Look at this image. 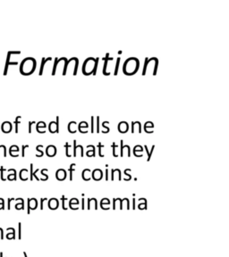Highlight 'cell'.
Wrapping results in <instances>:
<instances>
[{"label": "cell", "instance_id": "obj_1", "mask_svg": "<svg viewBox=\"0 0 229 257\" xmlns=\"http://www.w3.org/2000/svg\"><path fill=\"white\" fill-rule=\"evenodd\" d=\"M99 60H100L99 57H97V58H93V57L87 58L84 61V64H83L82 68V73L84 75H91V74L96 75V72H97V69H98Z\"/></svg>", "mask_w": 229, "mask_h": 257}, {"label": "cell", "instance_id": "obj_2", "mask_svg": "<svg viewBox=\"0 0 229 257\" xmlns=\"http://www.w3.org/2000/svg\"><path fill=\"white\" fill-rule=\"evenodd\" d=\"M35 69H36V60L32 57H27L22 62L20 72L22 75L28 76L33 73Z\"/></svg>", "mask_w": 229, "mask_h": 257}, {"label": "cell", "instance_id": "obj_3", "mask_svg": "<svg viewBox=\"0 0 229 257\" xmlns=\"http://www.w3.org/2000/svg\"><path fill=\"white\" fill-rule=\"evenodd\" d=\"M139 68V60L134 57H131L127 59L124 64L123 72L126 75L134 74Z\"/></svg>", "mask_w": 229, "mask_h": 257}, {"label": "cell", "instance_id": "obj_4", "mask_svg": "<svg viewBox=\"0 0 229 257\" xmlns=\"http://www.w3.org/2000/svg\"><path fill=\"white\" fill-rule=\"evenodd\" d=\"M48 130L51 133L59 132V117H57L56 122H51L48 125Z\"/></svg>", "mask_w": 229, "mask_h": 257}, {"label": "cell", "instance_id": "obj_5", "mask_svg": "<svg viewBox=\"0 0 229 257\" xmlns=\"http://www.w3.org/2000/svg\"><path fill=\"white\" fill-rule=\"evenodd\" d=\"M14 51H9L7 53V57H6V63H5V70H4V75L7 74V71H8V66L9 65H18V62H10V57L13 55Z\"/></svg>", "mask_w": 229, "mask_h": 257}, {"label": "cell", "instance_id": "obj_6", "mask_svg": "<svg viewBox=\"0 0 229 257\" xmlns=\"http://www.w3.org/2000/svg\"><path fill=\"white\" fill-rule=\"evenodd\" d=\"M112 60H113V57H109V54H107L105 57H103L104 65H103V71H102V72H103V74L106 75V76H108V75L110 74V72H108V70H107V67H108V61H112Z\"/></svg>", "mask_w": 229, "mask_h": 257}, {"label": "cell", "instance_id": "obj_7", "mask_svg": "<svg viewBox=\"0 0 229 257\" xmlns=\"http://www.w3.org/2000/svg\"><path fill=\"white\" fill-rule=\"evenodd\" d=\"M37 205H38V202H37L36 198L28 199V211H27V212L30 213L31 210H35L37 208Z\"/></svg>", "mask_w": 229, "mask_h": 257}, {"label": "cell", "instance_id": "obj_8", "mask_svg": "<svg viewBox=\"0 0 229 257\" xmlns=\"http://www.w3.org/2000/svg\"><path fill=\"white\" fill-rule=\"evenodd\" d=\"M46 155L49 157L55 156L57 155V147L53 145H48V147H47V149H46Z\"/></svg>", "mask_w": 229, "mask_h": 257}, {"label": "cell", "instance_id": "obj_9", "mask_svg": "<svg viewBox=\"0 0 229 257\" xmlns=\"http://www.w3.org/2000/svg\"><path fill=\"white\" fill-rule=\"evenodd\" d=\"M92 178L95 181H100L103 178V171L100 169H95L92 171Z\"/></svg>", "mask_w": 229, "mask_h": 257}, {"label": "cell", "instance_id": "obj_10", "mask_svg": "<svg viewBox=\"0 0 229 257\" xmlns=\"http://www.w3.org/2000/svg\"><path fill=\"white\" fill-rule=\"evenodd\" d=\"M56 177L58 181H65L66 178V171L64 169H58L57 170Z\"/></svg>", "mask_w": 229, "mask_h": 257}, {"label": "cell", "instance_id": "obj_11", "mask_svg": "<svg viewBox=\"0 0 229 257\" xmlns=\"http://www.w3.org/2000/svg\"><path fill=\"white\" fill-rule=\"evenodd\" d=\"M13 128L12 123L10 122H5L2 126H1V130L4 133H9Z\"/></svg>", "mask_w": 229, "mask_h": 257}, {"label": "cell", "instance_id": "obj_12", "mask_svg": "<svg viewBox=\"0 0 229 257\" xmlns=\"http://www.w3.org/2000/svg\"><path fill=\"white\" fill-rule=\"evenodd\" d=\"M117 128H118V131H119L121 133H125V132H127V131H128V128H129V127H128V123L125 122H121L118 124Z\"/></svg>", "mask_w": 229, "mask_h": 257}, {"label": "cell", "instance_id": "obj_13", "mask_svg": "<svg viewBox=\"0 0 229 257\" xmlns=\"http://www.w3.org/2000/svg\"><path fill=\"white\" fill-rule=\"evenodd\" d=\"M76 143H77V141L74 139V156L76 157V156H77V149H81V156L83 157V147H82V145H77Z\"/></svg>", "mask_w": 229, "mask_h": 257}, {"label": "cell", "instance_id": "obj_14", "mask_svg": "<svg viewBox=\"0 0 229 257\" xmlns=\"http://www.w3.org/2000/svg\"><path fill=\"white\" fill-rule=\"evenodd\" d=\"M87 208L88 209H91V208H94V209H98V204H97V200L95 198H89L88 199V205H87Z\"/></svg>", "mask_w": 229, "mask_h": 257}, {"label": "cell", "instance_id": "obj_15", "mask_svg": "<svg viewBox=\"0 0 229 257\" xmlns=\"http://www.w3.org/2000/svg\"><path fill=\"white\" fill-rule=\"evenodd\" d=\"M58 200L57 198H51L48 202V207L51 209V210H56L57 209L58 207Z\"/></svg>", "mask_w": 229, "mask_h": 257}, {"label": "cell", "instance_id": "obj_16", "mask_svg": "<svg viewBox=\"0 0 229 257\" xmlns=\"http://www.w3.org/2000/svg\"><path fill=\"white\" fill-rule=\"evenodd\" d=\"M91 170L90 169H84L82 170V179H84V181H90L91 179Z\"/></svg>", "mask_w": 229, "mask_h": 257}, {"label": "cell", "instance_id": "obj_17", "mask_svg": "<svg viewBox=\"0 0 229 257\" xmlns=\"http://www.w3.org/2000/svg\"><path fill=\"white\" fill-rule=\"evenodd\" d=\"M51 60H52V57H48V58L43 57V58H42V60H41V66H40V73H39V75H42V74H43L44 66H45L47 61H51Z\"/></svg>", "mask_w": 229, "mask_h": 257}, {"label": "cell", "instance_id": "obj_18", "mask_svg": "<svg viewBox=\"0 0 229 257\" xmlns=\"http://www.w3.org/2000/svg\"><path fill=\"white\" fill-rule=\"evenodd\" d=\"M28 172L29 171L26 169H22L21 170V171H20V179H22V181H27L28 179V177H27Z\"/></svg>", "mask_w": 229, "mask_h": 257}, {"label": "cell", "instance_id": "obj_19", "mask_svg": "<svg viewBox=\"0 0 229 257\" xmlns=\"http://www.w3.org/2000/svg\"><path fill=\"white\" fill-rule=\"evenodd\" d=\"M46 124H45V122H38L37 123V127H36V128H37V131L38 132H40V133H45V131H41V128H46Z\"/></svg>", "mask_w": 229, "mask_h": 257}, {"label": "cell", "instance_id": "obj_20", "mask_svg": "<svg viewBox=\"0 0 229 257\" xmlns=\"http://www.w3.org/2000/svg\"><path fill=\"white\" fill-rule=\"evenodd\" d=\"M63 58H64V57H61V58H57V57H56V58H55V64H54V66H53V70H52V73H51L52 75H55V74H56L57 64H58L59 62H61V61H63Z\"/></svg>", "mask_w": 229, "mask_h": 257}, {"label": "cell", "instance_id": "obj_21", "mask_svg": "<svg viewBox=\"0 0 229 257\" xmlns=\"http://www.w3.org/2000/svg\"><path fill=\"white\" fill-rule=\"evenodd\" d=\"M7 230H11V233L6 234V238L7 239H14L15 238V231L14 228H8L6 229Z\"/></svg>", "mask_w": 229, "mask_h": 257}, {"label": "cell", "instance_id": "obj_22", "mask_svg": "<svg viewBox=\"0 0 229 257\" xmlns=\"http://www.w3.org/2000/svg\"><path fill=\"white\" fill-rule=\"evenodd\" d=\"M76 122H70L69 123H68V126H67V128H68V131L70 132V133H75L76 132V130L75 128H74V127H72L73 125H74V126H76Z\"/></svg>", "mask_w": 229, "mask_h": 257}, {"label": "cell", "instance_id": "obj_23", "mask_svg": "<svg viewBox=\"0 0 229 257\" xmlns=\"http://www.w3.org/2000/svg\"><path fill=\"white\" fill-rule=\"evenodd\" d=\"M75 164H72L71 165H70V167H69V169H68V170H69V174H70V176H69V179L70 181H73V173H74V171H75Z\"/></svg>", "mask_w": 229, "mask_h": 257}, {"label": "cell", "instance_id": "obj_24", "mask_svg": "<svg viewBox=\"0 0 229 257\" xmlns=\"http://www.w3.org/2000/svg\"><path fill=\"white\" fill-rule=\"evenodd\" d=\"M14 152H17L18 153L19 152V147H17V145H12V147H10V149H9V154L10 155L13 156V157H14Z\"/></svg>", "mask_w": 229, "mask_h": 257}, {"label": "cell", "instance_id": "obj_25", "mask_svg": "<svg viewBox=\"0 0 229 257\" xmlns=\"http://www.w3.org/2000/svg\"><path fill=\"white\" fill-rule=\"evenodd\" d=\"M89 128V125H88V123L86 122H82L80 124H79V131H80V132L82 133V128Z\"/></svg>", "mask_w": 229, "mask_h": 257}, {"label": "cell", "instance_id": "obj_26", "mask_svg": "<svg viewBox=\"0 0 229 257\" xmlns=\"http://www.w3.org/2000/svg\"><path fill=\"white\" fill-rule=\"evenodd\" d=\"M21 119H22V116H17L15 118V122H14V123H15V133H18V125L21 122H20Z\"/></svg>", "mask_w": 229, "mask_h": 257}, {"label": "cell", "instance_id": "obj_27", "mask_svg": "<svg viewBox=\"0 0 229 257\" xmlns=\"http://www.w3.org/2000/svg\"><path fill=\"white\" fill-rule=\"evenodd\" d=\"M97 147L99 148V155H100V157H104V155L102 154V148L105 147V145L103 144H101V142H99L98 145H97Z\"/></svg>", "mask_w": 229, "mask_h": 257}, {"label": "cell", "instance_id": "obj_28", "mask_svg": "<svg viewBox=\"0 0 229 257\" xmlns=\"http://www.w3.org/2000/svg\"><path fill=\"white\" fill-rule=\"evenodd\" d=\"M111 147L113 149V156H117V148H118V145L116 144V142H113L112 145H111Z\"/></svg>", "mask_w": 229, "mask_h": 257}, {"label": "cell", "instance_id": "obj_29", "mask_svg": "<svg viewBox=\"0 0 229 257\" xmlns=\"http://www.w3.org/2000/svg\"><path fill=\"white\" fill-rule=\"evenodd\" d=\"M120 60H121V57H118L117 59V64H116V68H114V75L117 76V73H118V68H119V64H120Z\"/></svg>", "mask_w": 229, "mask_h": 257}, {"label": "cell", "instance_id": "obj_30", "mask_svg": "<svg viewBox=\"0 0 229 257\" xmlns=\"http://www.w3.org/2000/svg\"><path fill=\"white\" fill-rule=\"evenodd\" d=\"M95 149H96V147L93 145V147H92V150H88V152H87V156L88 157H91V156H95Z\"/></svg>", "mask_w": 229, "mask_h": 257}, {"label": "cell", "instance_id": "obj_31", "mask_svg": "<svg viewBox=\"0 0 229 257\" xmlns=\"http://www.w3.org/2000/svg\"><path fill=\"white\" fill-rule=\"evenodd\" d=\"M65 149H66V150H65V155H66V156H67V157H71V155H70V154H69V150H68L70 147H71V145H70L68 144V142L65 143Z\"/></svg>", "mask_w": 229, "mask_h": 257}, {"label": "cell", "instance_id": "obj_32", "mask_svg": "<svg viewBox=\"0 0 229 257\" xmlns=\"http://www.w3.org/2000/svg\"><path fill=\"white\" fill-rule=\"evenodd\" d=\"M61 200H62V207H63V209H64V210H66L67 208H66V206H65V203L68 202V200L65 198V195H62V197H61Z\"/></svg>", "mask_w": 229, "mask_h": 257}, {"label": "cell", "instance_id": "obj_33", "mask_svg": "<svg viewBox=\"0 0 229 257\" xmlns=\"http://www.w3.org/2000/svg\"><path fill=\"white\" fill-rule=\"evenodd\" d=\"M108 123H109V122H108V121H106V122H102V127H103L104 128H106V132H105V133H108V132L109 131V128L107 126Z\"/></svg>", "mask_w": 229, "mask_h": 257}, {"label": "cell", "instance_id": "obj_34", "mask_svg": "<svg viewBox=\"0 0 229 257\" xmlns=\"http://www.w3.org/2000/svg\"><path fill=\"white\" fill-rule=\"evenodd\" d=\"M7 179H9V181H15L16 179V172L14 173H12V174H9L7 177Z\"/></svg>", "mask_w": 229, "mask_h": 257}, {"label": "cell", "instance_id": "obj_35", "mask_svg": "<svg viewBox=\"0 0 229 257\" xmlns=\"http://www.w3.org/2000/svg\"><path fill=\"white\" fill-rule=\"evenodd\" d=\"M15 208H16V209H18V210H20V209L23 210V209H24V202H22L21 204H17L15 205Z\"/></svg>", "mask_w": 229, "mask_h": 257}, {"label": "cell", "instance_id": "obj_36", "mask_svg": "<svg viewBox=\"0 0 229 257\" xmlns=\"http://www.w3.org/2000/svg\"><path fill=\"white\" fill-rule=\"evenodd\" d=\"M41 145H37V147H36V150H37L38 152H40V155L37 156V157H42V156H43V152H42V150H40V147H41Z\"/></svg>", "mask_w": 229, "mask_h": 257}, {"label": "cell", "instance_id": "obj_37", "mask_svg": "<svg viewBox=\"0 0 229 257\" xmlns=\"http://www.w3.org/2000/svg\"><path fill=\"white\" fill-rule=\"evenodd\" d=\"M18 226H19V228H18V231H19V236H18V238H19V239H21V238H22V223H21V222H19Z\"/></svg>", "mask_w": 229, "mask_h": 257}, {"label": "cell", "instance_id": "obj_38", "mask_svg": "<svg viewBox=\"0 0 229 257\" xmlns=\"http://www.w3.org/2000/svg\"><path fill=\"white\" fill-rule=\"evenodd\" d=\"M33 164H31V173H30V179L31 181H32L33 179Z\"/></svg>", "mask_w": 229, "mask_h": 257}, {"label": "cell", "instance_id": "obj_39", "mask_svg": "<svg viewBox=\"0 0 229 257\" xmlns=\"http://www.w3.org/2000/svg\"><path fill=\"white\" fill-rule=\"evenodd\" d=\"M0 171H1V179L2 181H5V179L4 177V171H5V169L4 167H1L0 168Z\"/></svg>", "mask_w": 229, "mask_h": 257}, {"label": "cell", "instance_id": "obj_40", "mask_svg": "<svg viewBox=\"0 0 229 257\" xmlns=\"http://www.w3.org/2000/svg\"><path fill=\"white\" fill-rule=\"evenodd\" d=\"M100 131V117H97V133H99Z\"/></svg>", "mask_w": 229, "mask_h": 257}, {"label": "cell", "instance_id": "obj_41", "mask_svg": "<svg viewBox=\"0 0 229 257\" xmlns=\"http://www.w3.org/2000/svg\"><path fill=\"white\" fill-rule=\"evenodd\" d=\"M94 117L92 116L91 117V133H94Z\"/></svg>", "mask_w": 229, "mask_h": 257}, {"label": "cell", "instance_id": "obj_42", "mask_svg": "<svg viewBox=\"0 0 229 257\" xmlns=\"http://www.w3.org/2000/svg\"><path fill=\"white\" fill-rule=\"evenodd\" d=\"M29 147V145H22V156L24 157L25 156V149Z\"/></svg>", "mask_w": 229, "mask_h": 257}, {"label": "cell", "instance_id": "obj_43", "mask_svg": "<svg viewBox=\"0 0 229 257\" xmlns=\"http://www.w3.org/2000/svg\"><path fill=\"white\" fill-rule=\"evenodd\" d=\"M47 200H48L47 198H41V199H40V209H41V210H43V208H44V207H43V203L45 202V201H47Z\"/></svg>", "mask_w": 229, "mask_h": 257}, {"label": "cell", "instance_id": "obj_44", "mask_svg": "<svg viewBox=\"0 0 229 257\" xmlns=\"http://www.w3.org/2000/svg\"><path fill=\"white\" fill-rule=\"evenodd\" d=\"M35 123V122H29V133H31V126H32V124H34Z\"/></svg>", "mask_w": 229, "mask_h": 257}, {"label": "cell", "instance_id": "obj_45", "mask_svg": "<svg viewBox=\"0 0 229 257\" xmlns=\"http://www.w3.org/2000/svg\"><path fill=\"white\" fill-rule=\"evenodd\" d=\"M13 200H14L13 198H9V199H8V205H7V208L8 209H11V202Z\"/></svg>", "mask_w": 229, "mask_h": 257}, {"label": "cell", "instance_id": "obj_46", "mask_svg": "<svg viewBox=\"0 0 229 257\" xmlns=\"http://www.w3.org/2000/svg\"><path fill=\"white\" fill-rule=\"evenodd\" d=\"M105 173H106L105 179H106V181H108V169L105 170Z\"/></svg>", "mask_w": 229, "mask_h": 257}, {"label": "cell", "instance_id": "obj_47", "mask_svg": "<svg viewBox=\"0 0 229 257\" xmlns=\"http://www.w3.org/2000/svg\"><path fill=\"white\" fill-rule=\"evenodd\" d=\"M4 208H5V202H4V200H3V201L0 202V210H1V209H4Z\"/></svg>", "mask_w": 229, "mask_h": 257}, {"label": "cell", "instance_id": "obj_48", "mask_svg": "<svg viewBox=\"0 0 229 257\" xmlns=\"http://www.w3.org/2000/svg\"><path fill=\"white\" fill-rule=\"evenodd\" d=\"M0 237H1V239H4V235H3V229L0 228Z\"/></svg>", "mask_w": 229, "mask_h": 257}, {"label": "cell", "instance_id": "obj_49", "mask_svg": "<svg viewBox=\"0 0 229 257\" xmlns=\"http://www.w3.org/2000/svg\"><path fill=\"white\" fill-rule=\"evenodd\" d=\"M85 208V205H84V199L82 198V209L83 210Z\"/></svg>", "mask_w": 229, "mask_h": 257}, {"label": "cell", "instance_id": "obj_50", "mask_svg": "<svg viewBox=\"0 0 229 257\" xmlns=\"http://www.w3.org/2000/svg\"><path fill=\"white\" fill-rule=\"evenodd\" d=\"M23 255H24V257H28V256H27V254H26L25 252H23Z\"/></svg>", "mask_w": 229, "mask_h": 257}, {"label": "cell", "instance_id": "obj_51", "mask_svg": "<svg viewBox=\"0 0 229 257\" xmlns=\"http://www.w3.org/2000/svg\"><path fill=\"white\" fill-rule=\"evenodd\" d=\"M0 257H4V254H3V253H2V252L0 253Z\"/></svg>", "mask_w": 229, "mask_h": 257}, {"label": "cell", "instance_id": "obj_52", "mask_svg": "<svg viewBox=\"0 0 229 257\" xmlns=\"http://www.w3.org/2000/svg\"><path fill=\"white\" fill-rule=\"evenodd\" d=\"M0 149H1V145H0Z\"/></svg>", "mask_w": 229, "mask_h": 257}]
</instances>
